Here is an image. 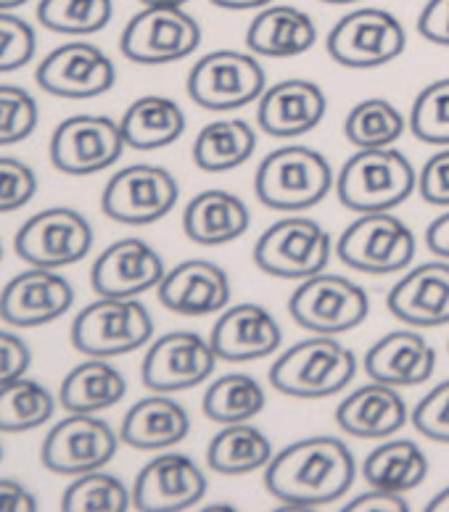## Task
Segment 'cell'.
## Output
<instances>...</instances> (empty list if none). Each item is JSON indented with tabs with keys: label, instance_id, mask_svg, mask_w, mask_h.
<instances>
[{
	"label": "cell",
	"instance_id": "1",
	"mask_svg": "<svg viewBox=\"0 0 449 512\" xmlns=\"http://www.w3.org/2000/svg\"><path fill=\"white\" fill-rule=\"evenodd\" d=\"M357 462L341 439L312 436L294 441L265 468V486L288 510L331 505L352 489Z\"/></svg>",
	"mask_w": 449,
	"mask_h": 512
},
{
	"label": "cell",
	"instance_id": "2",
	"mask_svg": "<svg viewBox=\"0 0 449 512\" xmlns=\"http://www.w3.org/2000/svg\"><path fill=\"white\" fill-rule=\"evenodd\" d=\"M418 188L413 164L397 148H357L336 180L339 201L357 214L391 212Z\"/></svg>",
	"mask_w": 449,
	"mask_h": 512
},
{
	"label": "cell",
	"instance_id": "3",
	"mask_svg": "<svg viewBox=\"0 0 449 512\" xmlns=\"http://www.w3.org/2000/svg\"><path fill=\"white\" fill-rule=\"evenodd\" d=\"M357 373V357L333 336H312L294 344L270 367L275 391L291 399H325L344 391Z\"/></svg>",
	"mask_w": 449,
	"mask_h": 512
},
{
	"label": "cell",
	"instance_id": "4",
	"mask_svg": "<svg viewBox=\"0 0 449 512\" xmlns=\"http://www.w3.org/2000/svg\"><path fill=\"white\" fill-rule=\"evenodd\" d=\"M333 169L320 151L307 146H283L267 154L254 175L259 204L278 212H304L328 196Z\"/></svg>",
	"mask_w": 449,
	"mask_h": 512
},
{
	"label": "cell",
	"instance_id": "5",
	"mask_svg": "<svg viewBox=\"0 0 449 512\" xmlns=\"http://www.w3.org/2000/svg\"><path fill=\"white\" fill-rule=\"evenodd\" d=\"M154 336V320L138 299L101 296L77 312L72 322V346L85 357H122L138 352Z\"/></svg>",
	"mask_w": 449,
	"mask_h": 512
},
{
	"label": "cell",
	"instance_id": "6",
	"mask_svg": "<svg viewBox=\"0 0 449 512\" xmlns=\"http://www.w3.org/2000/svg\"><path fill=\"white\" fill-rule=\"evenodd\" d=\"M331 235L310 217H286L267 227L254 246V262L265 275L280 280H307L331 262Z\"/></svg>",
	"mask_w": 449,
	"mask_h": 512
},
{
	"label": "cell",
	"instance_id": "7",
	"mask_svg": "<svg viewBox=\"0 0 449 512\" xmlns=\"http://www.w3.org/2000/svg\"><path fill=\"white\" fill-rule=\"evenodd\" d=\"M368 291L344 275L320 272L299 283L288 299V315L315 336H341L368 320Z\"/></svg>",
	"mask_w": 449,
	"mask_h": 512
},
{
	"label": "cell",
	"instance_id": "8",
	"mask_svg": "<svg viewBox=\"0 0 449 512\" xmlns=\"http://www.w3.org/2000/svg\"><path fill=\"white\" fill-rule=\"evenodd\" d=\"M325 48L346 69H378L405 53L407 32L391 11L357 8L333 24Z\"/></svg>",
	"mask_w": 449,
	"mask_h": 512
},
{
	"label": "cell",
	"instance_id": "9",
	"mask_svg": "<svg viewBox=\"0 0 449 512\" xmlns=\"http://www.w3.org/2000/svg\"><path fill=\"white\" fill-rule=\"evenodd\" d=\"M336 254L349 270L391 275L407 270L415 259V235L391 212L360 214L341 233Z\"/></svg>",
	"mask_w": 449,
	"mask_h": 512
},
{
	"label": "cell",
	"instance_id": "10",
	"mask_svg": "<svg viewBox=\"0 0 449 512\" xmlns=\"http://www.w3.org/2000/svg\"><path fill=\"white\" fill-rule=\"evenodd\" d=\"M267 77L254 53L212 51L193 64L188 74V96L207 111H233L259 101Z\"/></svg>",
	"mask_w": 449,
	"mask_h": 512
},
{
	"label": "cell",
	"instance_id": "11",
	"mask_svg": "<svg viewBox=\"0 0 449 512\" xmlns=\"http://www.w3.org/2000/svg\"><path fill=\"white\" fill-rule=\"evenodd\" d=\"M93 249V227L77 209L51 206L32 214L14 238L16 256L30 267L61 270L82 262Z\"/></svg>",
	"mask_w": 449,
	"mask_h": 512
},
{
	"label": "cell",
	"instance_id": "12",
	"mask_svg": "<svg viewBox=\"0 0 449 512\" xmlns=\"http://www.w3.org/2000/svg\"><path fill=\"white\" fill-rule=\"evenodd\" d=\"M119 122L101 114H77L64 119L51 135V164L69 177L98 175L114 167L125 154Z\"/></svg>",
	"mask_w": 449,
	"mask_h": 512
},
{
	"label": "cell",
	"instance_id": "13",
	"mask_svg": "<svg viewBox=\"0 0 449 512\" xmlns=\"http://www.w3.org/2000/svg\"><path fill=\"white\" fill-rule=\"evenodd\" d=\"M177 198L180 188L170 169L133 164L111 175L101 196V209L119 225H154L175 209Z\"/></svg>",
	"mask_w": 449,
	"mask_h": 512
},
{
	"label": "cell",
	"instance_id": "14",
	"mask_svg": "<svg viewBox=\"0 0 449 512\" xmlns=\"http://www.w3.org/2000/svg\"><path fill=\"white\" fill-rule=\"evenodd\" d=\"M119 436L106 420L88 412H69L53 425L40 449L45 470L56 476H82L106 468L119 449Z\"/></svg>",
	"mask_w": 449,
	"mask_h": 512
},
{
	"label": "cell",
	"instance_id": "15",
	"mask_svg": "<svg viewBox=\"0 0 449 512\" xmlns=\"http://www.w3.org/2000/svg\"><path fill=\"white\" fill-rule=\"evenodd\" d=\"M199 45V22L183 8H143L119 37L122 56L143 66L175 64L188 59Z\"/></svg>",
	"mask_w": 449,
	"mask_h": 512
},
{
	"label": "cell",
	"instance_id": "16",
	"mask_svg": "<svg viewBox=\"0 0 449 512\" xmlns=\"http://www.w3.org/2000/svg\"><path fill=\"white\" fill-rule=\"evenodd\" d=\"M217 359L209 338L193 330H175L151 344L140 365V378L154 394H177L212 378Z\"/></svg>",
	"mask_w": 449,
	"mask_h": 512
},
{
	"label": "cell",
	"instance_id": "17",
	"mask_svg": "<svg viewBox=\"0 0 449 512\" xmlns=\"http://www.w3.org/2000/svg\"><path fill=\"white\" fill-rule=\"evenodd\" d=\"M35 80L48 96L69 98V101H88L109 93L117 82L114 61L98 45L85 40H72L53 48L40 66Z\"/></svg>",
	"mask_w": 449,
	"mask_h": 512
},
{
	"label": "cell",
	"instance_id": "18",
	"mask_svg": "<svg viewBox=\"0 0 449 512\" xmlns=\"http://www.w3.org/2000/svg\"><path fill=\"white\" fill-rule=\"evenodd\" d=\"M74 304V288L64 275L45 267L19 272L0 291V320L11 328H43L64 317Z\"/></svg>",
	"mask_w": 449,
	"mask_h": 512
},
{
	"label": "cell",
	"instance_id": "19",
	"mask_svg": "<svg viewBox=\"0 0 449 512\" xmlns=\"http://www.w3.org/2000/svg\"><path fill=\"white\" fill-rule=\"evenodd\" d=\"M207 494V476L191 457L159 454L133 483V507L140 512H183Z\"/></svg>",
	"mask_w": 449,
	"mask_h": 512
},
{
	"label": "cell",
	"instance_id": "20",
	"mask_svg": "<svg viewBox=\"0 0 449 512\" xmlns=\"http://www.w3.org/2000/svg\"><path fill=\"white\" fill-rule=\"evenodd\" d=\"M162 256L151 243L140 238H122L111 243L90 270V286L98 296L111 299H138L140 293L151 291L164 278Z\"/></svg>",
	"mask_w": 449,
	"mask_h": 512
},
{
	"label": "cell",
	"instance_id": "21",
	"mask_svg": "<svg viewBox=\"0 0 449 512\" xmlns=\"http://www.w3.org/2000/svg\"><path fill=\"white\" fill-rule=\"evenodd\" d=\"M156 291L164 309L183 317L220 315L230 304L228 272L209 259H188L167 270Z\"/></svg>",
	"mask_w": 449,
	"mask_h": 512
},
{
	"label": "cell",
	"instance_id": "22",
	"mask_svg": "<svg viewBox=\"0 0 449 512\" xmlns=\"http://www.w3.org/2000/svg\"><path fill=\"white\" fill-rule=\"evenodd\" d=\"M209 341L217 357L225 362H254V359H265L278 352L283 330L270 309L246 301V304L222 309Z\"/></svg>",
	"mask_w": 449,
	"mask_h": 512
},
{
	"label": "cell",
	"instance_id": "23",
	"mask_svg": "<svg viewBox=\"0 0 449 512\" xmlns=\"http://www.w3.org/2000/svg\"><path fill=\"white\" fill-rule=\"evenodd\" d=\"M328 101L312 80H283L267 88L257 101L259 130L280 140L299 138L325 119Z\"/></svg>",
	"mask_w": 449,
	"mask_h": 512
},
{
	"label": "cell",
	"instance_id": "24",
	"mask_svg": "<svg viewBox=\"0 0 449 512\" xmlns=\"http://www.w3.org/2000/svg\"><path fill=\"white\" fill-rule=\"evenodd\" d=\"M386 307L413 328H442L449 322V262H426L407 270L389 291Z\"/></svg>",
	"mask_w": 449,
	"mask_h": 512
},
{
	"label": "cell",
	"instance_id": "25",
	"mask_svg": "<svg viewBox=\"0 0 449 512\" xmlns=\"http://www.w3.org/2000/svg\"><path fill=\"white\" fill-rule=\"evenodd\" d=\"M362 367L370 381L394 388L420 386L436 370V352L415 330H391L370 346Z\"/></svg>",
	"mask_w": 449,
	"mask_h": 512
},
{
	"label": "cell",
	"instance_id": "26",
	"mask_svg": "<svg viewBox=\"0 0 449 512\" xmlns=\"http://www.w3.org/2000/svg\"><path fill=\"white\" fill-rule=\"evenodd\" d=\"M407 404L394 386L386 383H368L341 399L336 410V423L346 436L354 439H391L405 428Z\"/></svg>",
	"mask_w": 449,
	"mask_h": 512
},
{
	"label": "cell",
	"instance_id": "27",
	"mask_svg": "<svg viewBox=\"0 0 449 512\" xmlns=\"http://www.w3.org/2000/svg\"><path fill=\"white\" fill-rule=\"evenodd\" d=\"M188 431H191V417L183 410V404L170 399V394L151 391V396L140 399L127 410L119 428V439L140 452H159L180 444Z\"/></svg>",
	"mask_w": 449,
	"mask_h": 512
},
{
	"label": "cell",
	"instance_id": "28",
	"mask_svg": "<svg viewBox=\"0 0 449 512\" xmlns=\"http://www.w3.org/2000/svg\"><path fill=\"white\" fill-rule=\"evenodd\" d=\"M317 43V27L307 11L296 6H267L251 19L246 45L262 59H294Z\"/></svg>",
	"mask_w": 449,
	"mask_h": 512
},
{
	"label": "cell",
	"instance_id": "29",
	"mask_svg": "<svg viewBox=\"0 0 449 512\" xmlns=\"http://www.w3.org/2000/svg\"><path fill=\"white\" fill-rule=\"evenodd\" d=\"M251 225V214L236 193L204 191L185 206L183 230L199 246H225L241 238Z\"/></svg>",
	"mask_w": 449,
	"mask_h": 512
},
{
	"label": "cell",
	"instance_id": "30",
	"mask_svg": "<svg viewBox=\"0 0 449 512\" xmlns=\"http://www.w3.org/2000/svg\"><path fill=\"white\" fill-rule=\"evenodd\" d=\"M127 394L125 375L117 367L109 365L106 359L90 357L82 365L72 367L67 378L61 381L59 402L67 412H98L109 410L119 404Z\"/></svg>",
	"mask_w": 449,
	"mask_h": 512
},
{
	"label": "cell",
	"instance_id": "31",
	"mask_svg": "<svg viewBox=\"0 0 449 512\" xmlns=\"http://www.w3.org/2000/svg\"><path fill=\"white\" fill-rule=\"evenodd\" d=\"M127 148L135 151H159L183 138L185 114L177 101L167 96H143L130 103L125 117L119 119Z\"/></svg>",
	"mask_w": 449,
	"mask_h": 512
},
{
	"label": "cell",
	"instance_id": "32",
	"mask_svg": "<svg viewBox=\"0 0 449 512\" xmlns=\"http://www.w3.org/2000/svg\"><path fill=\"white\" fill-rule=\"evenodd\" d=\"M362 478L373 489L407 494L428 478V460L415 441H383L362 462Z\"/></svg>",
	"mask_w": 449,
	"mask_h": 512
},
{
	"label": "cell",
	"instance_id": "33",
	"mask_svg": "<svg viewBox=\"0 0 449 512\" xmlns=\"http://www.w3.org/2000/svg\"><path fill=\"white\" fill-rule=\"evenodd\" d=\"M257 148V132L243 119H217L199 132L193 143V164L201 172L220 175L238 169Z\"/></svg>",
	"mask_w": 449,
	"mask_h": 512
},
{
	"label": "cell",
	"instance_id": "34",
	"mask_svg": "<svg viewBox=\"0 0 449 512\" xmlns=\"http://www.w3.org/2000/svg\"><path fill=\"white\" fill-rule=\"evenodd\" d=\"M273 460V444L265 433L249 423L225 425L207 447L209 468L220 476H246L267 468Z\"/></svg>",
	"mask_w": 449,
	"mask_h": 512
},
{
	"label": "cell",
	"instance_id": "35",
	"mask_svg": "<svg viewBox=\"0 0 449 512\" xmlns=\"http://www.w3.org/2000/svg\"><path fill=\"white\" fill-rule=\"evenodd\" d=\"M201 407H204V415L214 423H249L265 410V388L254 375H222L214 383H209Z\"/></svg>",
	"mask_w": 449,
	"mask_h": 512
},
{
	"label": "cell",
	"instance_id": "36",
	"mask_svg": "<svg viewBox=\"0 0 449 512\" xmlns=\"http://www.w3.org/2000/svg\"><path fill=\"white\" fill-rule=\"evenodd\" d=\"M56 415V396L32 378L0 386V433L35 431Z\"/></svg>",
	"mask_w": 449,
	"mask_h": 512
},
{
	"label": "cell",
	"instance_id": "37",
	"mask_svg": "<svg viewBox=\"0 0 449 512\" xmlns=\"http://www.w3.org/2000/svg\"><path fill=\"white\" fill-rule=\"evenodd\" d=\"M402 111L386 98H368L349 111L344 122L346 140L357 148H389L405 132Z\"/></svg>",
	"mask_w": 449,
	"mask_h": 512
},
{
	"label": "cell",
	"instance_id": "38",
	"mask_svg": "<svg viewBox=\"0 0 449 512\" xmlns=\"http://www.w3.org/2000/svg\"><path fill=\"white\" fill-rule=\"evenodd\" d=\"M114 16V0H40L37 22L56 35L88 37L106 30Z\"/></svg>",
	"mask_w": 449,
	"mask_h": 512
},
{
	"label": "cell",
	"instance_id": "39",
	"mask_svg": "<svg viewBox=\"0 0 449 512\" xmlns=\"http://www.w3.org/2000/svg\"><path fill=\"white\" fill-rule=\"evenodd\" d=\"M133 507V491L119 476L101 470H90L69 483L61 510L64 512H125Z\"/></svg>",
	"mask_w": 449,
	"mask_h": 512
},
{
	"label": "cell",
	"instance_id": "40",
	"mask_svg": "<svg viewBox=\"0 0 449 512\" xmlns=\"http://www.w3.org/2000/svg\"><path fill=\"white\" fill-rule=\"evenodd\" d=\"M407 125L428 146H449V77L420 90Z\"/></svg>",
	"mask_w": 449,
	"mask_h": 512
},
{
	"label": "cell",
	"instance_id": "41",
	"mask_svg": "<svg viewBox=\"0 0 449 512\" xmlns=\"http://www.w3.org/2000/svg\"><path fill=\"white\" fill-rule=\"evenodd\" d=\"M37 101L19 85H0V146H16L37 130Z\"/></svg>",
	"mask_w": 449,
	"mask_h": 512
},
{
	"label": "cell",
	"instance_id": "42",
	"mask_svg": "<svg viewBox=\"0 0 449 512\" xmlns=\"http://www.w3.org/2000/svg\"><path fill=\"white\" fill-rule=\"evenodd\" d=\"M37 53V37L30 22L14 11H0V74L16 72Z\"/></svg>",
	"mask_w": 449,
	"mask_h": 512
},
{
	"label": "cell",
	"instance_id": "43",
	"mask_svg": "<svg viewBox=\"0 0 449 512\" xmlns=\"http://www.w3.org/2000/svg\"><path fill=\"white\" fill-rule=\"evenodd\" d=\"M35 193V169L14 156H0V214L16 212V209L27 206Z\"/></svg>",
	"mask_w": 449,
	"mask_h": 512
},
{
	"label": "cell",
	"instance_id": "44",
	"mask_svg": "<svg viewBox=\"0 0 449 512\" xmlns=\"http://www.w3.org/2000/svg\"><path fill=\"white\" fill-rule=\"evenodd\" d=\"M413 425L420 436L436 444H449V381L434 386L420 399L413 412Z\"/></svg>",
	"mask_w": 449,
	"mask_h": 512
},
{
	"label": "cell",
	"instance_id": "45",
	"mask_svg": "<svg viewBox=\"0 0 449 512\" xmlns=\"http://www.w3.org/2000/svg\"><path fill=\"white\" fill-rule=\"evenodd\" d=\"M418 193L431 206L449 209V148L434 154L418 175Z\"/></svg>",
	"mask_w": 449,
	"mask_h": 512
},
{
	"label": "cell",
	"instance_id": "46",
	"mask_svg": "<svg viewBox=\"0 0 449 512\" xmlns=\"http://www.w3.org/2000/svg\"><path fill=\"white\" fill-rule=\"evenodd\" d=\"M32 365L30 346L11 330H0V386L27 375Z\"/></svg>",
	"mask_w": 449,
	"mask_h": 512
},
{
	"label": "cell",
	"instance_id": "47",
	"mask_svg": "<svg viewBox=\"0 0 449 512\" xmlns=\"http://www.w3.org/2000/svg\"><path fill=\"white\" fill-rule=\"evenodd\" d=\"M418 32L428 43L449 48V0H428L418 16Z\"/></svg>",
	"mask_w": 449,
	"mask_h": 512
},
{
	"label": "cell",
	"instance_id": "48",
	"mask_svg": "<svg viewBox=\"0 0 449 512\" xmlns=\"http://www.w3.org/2000/svg\"><path fill=\"white\" fill-rule=\"evenodd\" d=\"M410 505L402 494H394V491L373 489L362 497L352 499L349 505L344 507V512H407Z\"/></svg>",
	"mask_w": 449,
	"mask_h": 512
},
{
	"label": "cell",
	"instance_id": "49",
	"mask_svg": "<svg viewBox=\"0 0 449 512\" xmlns=\"http://www.w3.org/2000/svg\"><path fill=\"white\" fill-rule=\"evenodd\" d=\"M37 507V497L24 483L0 478V512H35Z\"/></svg>",
	"mask_w": 449,
	"mask_h": 512
},
{
	"label": "cell",
	"instance_id": "50",
	"mask_svg": "<svg viewBox=\"0 0 449 512\" xmlns=\"http://www.w3.org/2000/svg\"><path fill=\"white\" fill-rule=\"evenodd\" d=\"M426 246L431 254L449 262V212H444L442 217H436V220L428 225Z\"/></svg>",
	"mask_w": 449,
	"mask_h": 512
},
{
	"label": "cell",
	"instance_id": "51",
	"mask_svg": "<svg viewBox=\"0 0 449 512\" xmlns=\"http://www.w3.org/2000/svg\"><path fill=\"white\" fill-rule=\"evenodd\" d=\"M275 0H212V6L225 11H257V8L273 6Z\"/></svg>",
	"mask_w": 449,
	"mask_h": 512
},
{
	"label": "cell",
	"instance_id": "52",
	"mask_svg": "<svg viewBox=\"0 0 449 512\" xmlns=\"http://www.w3.org/2000/svg\"><path fill=\"white\" fill-rule=\"evenodd\" d=\"M426 510L428 512H449V486L447 489L439 491V494H436V497L428 502Z\"/></svg>",
	"mask_w": 449,
	"mask_h": 512
},
{
	"label": "cell",
	"instance_id": "53",
	"mask_svg": "<svg viewBox=\"0 0 449 512\" xmlns=\"http://www.w3.org/2000/svg\"><path fill=\"white\" fill-rule=\"evenodd\" d=\"M143 8H183L191 0H138Z\"/></svg>",
	"mask_w": 449,
	"mask_h": 512
},
{
	"label": "cell",
	"instance_id": "54",
	"mask_svg": "<svg viewBox=\"0 0 449 512\" xmlns=\"http://www.w3.org/2000/svg\"><path fill=\"white\" fill-rule=\"evenodd\" d=\"M30 0H0V11H16V8L27 6Z\"/></svg>",
	"mask_w": 449,
	"mask_h": 512
},
{
	"label": "cell",
	"instance_id": "55",
	"mask_svg": "<svg viewBox=\"0 0 449 512\" xmlns=\"http://www.w3.org/2000/svg\"><path fill=\"white\" fill-rule=\"evenodd\" d=\"M323 3H331V6H349V3H357V0H323Z\"/></svg>",
	"mask_w": 449,
	"mask_h": 512
},
{
	"label": "cell",
	"instance_id": "56",
	"mask_svg": "<svg viewBox=\"0 0 449 512\" xmlns=\"http://www.w3.org/2000/svg\"><path fill=\"white\" fill-rule=\"evenodd\" d=\"M0 262H3V246H0Z\"/></svg>",
	"mask_w": 449,
	"mask_h": 512
},
{
	"label": "cell",
	"instance_id": "57",
	"mask_svg": "<svg viewBox=\"0 0 449 512\" xmlns=\"http://www.w3.org/2000/svg\"><path fill=\"white\" fill-rule=\"evenodd\" d=\"M0 460H3V447H0Z\"/></svg>",
	"mask_w": 449,
	"mask_h": 512
}]
</instances>
